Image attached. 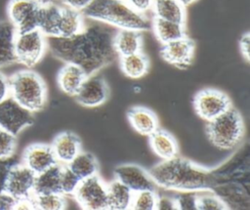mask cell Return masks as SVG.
<instances>
[{"label":"cell","instance_id":"cell-1","mask_svg":"<svg viewBox=\"0 0 250 210\" xmlns=\"http://www.w3.org/2000/svg\"><path fill=\"white\" fill-rule=\"evenodd\" d=\"M117 29L106 23L92 21L85 23L84 28L71 37H46V44L55 58L65 63L77 64L87 75H91L118 57L113 45Z\"/></svg>","mask_w":250,"mask_h":210},{"label":"cell","instance_id":"cell-2","mask_svg":"<svg viewBox=\"0 0 250 210\" xmlns=\"http://www.w3.org/2000/svg\"><path fill=\"white\" fill-rule=\"evenodd\" d=\"M148 174L156 186L170 190L198 192L218 186L213 172L179 155L155 164Z\"/></svg>","mask_w":250,"mask_h":210},{"label":"cell","instance_id":"cell-3","mask_svg":"<svg viewBox=\"0 0 250 210\" xmlns=\"http://www.w3.org/2000/svg\"><path fill=\"white\" fill-rule=\"evenodd\" d=\"M81 13L85 19L118 29L146 31L151 28L152 23L146 14L136 11L126 0H92Z\"/></svg>","mask_w":250,"mask_h":210},{"label":"cell","instance_id":"cell-4","mask_svg":"<svg viewBox=\"0 0 250 210\" xmlns=\"http://www.w3.org/2000/svg\"><path fill=\"white\" fill-rule=\"evenodd\" d=\"M10 97L31 112L41 110L47 102V88L42 77L29 69L15 72L9 77Z\"/></svg>","mask_w":250,"mask_h":210},{"label":"cell","instance_id":"cell-5","mask_svg":"<svg viewBox=\"0 0 250 210\" xmlns=\"http://www.w3.org/2000/svg\"><path fill=\"white\" fill-rule=\"evenodd\" d=\"M244 131L240 113L232 106L214 119L207 121L206 135L221 149H230L241 140Z\"/></svg>","mask_w":250,"mask_h":210},{"label":"cell","instance_id":"cell-6","mask_svg":"<svg viewBox=\"0 0 250 210\" xmlns=\"http://www.w3.org/2000/svg\"><path fill=\"white\" fill-rule=\"evenodd\" d=\"M46 49V36L39 29L17 33L15 56L18 63L26 67L36 65L42 60Z\"/></svg>","mask_w":250,"mask_h":210},{"label":"cell","instance_id":"cell-7","mask_svg":"<svg viewBox=\"0 0 250 210\" xmlns=\"http://www.w3.org/2000/svg\"><path fill=\"white\" fill-rule=\"evenodd\" d=\"M73 196L78 205L83 209H108L106 184L98 176V174L81 180Z\"/></svg>","mask_w":250,"mask_h":210},{"label":"cell","instance_id":"cell-8","mask_svg":"<svg viewBox=\"0 0 250 210\" xmlns=\"http://www.w3.org/2000/svg\"><path fill=\"white\" fill-rule=\"evenodd\" d=\"M231 106L229 97L218 89H203L199 91L193 99V107L195 112L205 121L214 119Z\"/></svg>","mask_w":250,"mask_h":210},{"label":"cell","instance_id":"cell-9","mask_svg":"<svg viewBox=\"0 0 250 210\" xmlns=\"http://www.w3.org/2000/svg\"><path fill=\"white\" fill-rule=\"evenodd\" d=\"M33 112L29 111L12 97L0 103V128L17 136L33 124Z\"/></svg>","mask_w":250,"mask_h":210},{"label":"cell","instance_id":"cell-10","mask_svg":"<svg viewBox=\"0 0 250 210\" xmlns=\"http://www.w3.org/2000/svg\"><path fill=\"white\" fill-rule=\"evenodd\" d=\"M39 8L37 0H10L7 7L8 21L17 32L37 29Z\"/></svg>","mask_w":250,"mask_h":210},{"label":"cell","instance_id":"cell-11","mask_svg":"<svg viewBox=\"0 0 250 210\" xmlns=\"http://www.w3.org/2000/svg\"><path fill=\"white\" fill-rule=\"evenodd\" d=\"M35 174L21 162H15L10 168L5 192L16 201L31 198L33 195Z\"/></svg>","mask_w":250,"mask_h":210},{"label":"cell","instance_id":"cell-12","mask_svg":"<svg viewBox=\"0 0 250 210\" xmlns=\"http://www.w3.org/2000/svg\"><path fill=\"white\" fill-rule=\"evenodd\" d=\"M194 49V42L190 38L185 36L163 44L160 50V55L168 63L179 68H187L193 61Z\"/></svg>","mask_w":250,"mask_h":210},{"label":"cell","instance_id":"cell-13","mask_svg":"<svg viewBox=\"0 0 250 210\" xmlns=\"http://www.w3.org/2000/svg\"><path fill=\"white\" fill-rule=\"evenodd\" d=\"M74 97L83 106H99L107 100L108 86L102 76L94 73L86 77Z\"/></svg>","mask_w":250,"mask_h":210},{"label":"cell","instance_id":"cell-14","mask_svg":"<svg viewBox=\"0 0 250 210\" xmlns=\"http://www.w3.org/2000/svg\"><path fill=\"white\" fill-rule=\"evenodd\" d=\"M114 177L133 192L143 189H156V184L148 172L136 164H122L115 168Z\"/></svg>","mask_w":250,"mask_h":210},{"label":"cell","instance_id":"cell-15","mask_svg":"<svg viewBox=\"0 0 250 210\" xmlns=\"http://www.w3.org/2000/svg\"><path fill=\"white\" fill-rule=\"evenodd\" d=\"M21 160V163L35 175L58 163L51 145L47 144H32L28 146L22 153Z\"/></svg>","mask_w":250,"mask_h":210},{"label":"cell","instance_id":"cell-16","mask_svg":"<svg viewBox=\"0 0 250 210\" xmlns=\"http://www.w3.org/2000/svg\"><path fill=\"white\" fill-rule=\"evenodd\" d=\"M57 161L61 164H68L80 151L81 143L79 138L72 132L60 133L51 145Z\"/></svg>","mask_w":250,"mask_h":210},{"label":"cell","instance_id":"cell-17","mask_svg":"<svg viewBox=\"0 0 250 210\" xmlns=\"http://www.w3.org/2000/svg\"><path fill=\"white\" fill-rule=\"evenodd\" d=\"M87 76L79 65L66 63L58 73V85L66 95L75 96Z\"/></svg>","mask_w":250,"mask_h":210},{"label":"cell","instance_id":"cell-18","mask_svg":"<svg viewBox=\"0 0 250 210\" xmlns=\"http://www.w3.org/2000/svg\"><path fill=\"white\" fill-rule=\"evenodd\" d=\"M127 117L134 130L141 135L149 136L158 128L157 116L145 106L131 107L127 111Z\"/></svg>","mask_w":250,"mask_h":210},{"label":"cell","instance_id":"cell-19","mask_svg":"<svg viewBox=\"0 0 250 210\" xmlns=\"http://www.w3.org/2000/svg\"><path fill=\"white\" fill-rule=\"evenodd\" d=\"M17 33L15 26L9 21H0V69L17 63L15 56Z\"/></svg>","mask_w":250,"mask_h":210},{"label":"cell","instance_id":"cell-20","mask_svg":"<svg viewBox=\"0 0 250 210\" xmlns=\"http://www.w3.org/2000/svg\"><path fill=\"white\" fill-rule=\"evenodd\" d=\"M62 14V5L55 2L41 5L38 15L39 29L46 37L59 36V23Z\"/></svg>","mask_w":250,"mask_h":210},{"label":"cell","instance_id":"cell-21","mask_svg":"<svg viewBox=\"0 0 250 210\" xmlns=\"http://www.w3.org/2000/svg\"><path fill=\"white\" fill-rule=\"evenodd\" d=\"M149 137V145L153 152L162 160L178 155L179 147L176 139L167 131L157 128Z\"/></svg>","mask_w":250,"mask_h":210},{"label":"cell","instance_id":"cell-22","mask_svg":"<svg viewBox=\"0 0 250 210\" xmlns=\"http://www.w3.org/2000/svg\"><path fill=\"white\" fill-rule=\"evenodd\" d=\"M141 32L134 29H117L113 39V45L118 57L142 51L143 36Z\"/></svg>","mask_w":250,"mask_h":210},{"label":"cell","instance_id":"cell-23","mask_svg":"<svg viewBox=\"0 0 250 210\" xmlns=\"http://www.w3.org/2000/svg\"><path fill=\"white\" fill-rule=\"evenodd\" d=\"M62 164L57 163L45 171L36 174L33 186L34 194L61 193L60 175Z\"/></svg>","mask_w":250,"mask_h":210},{"label":"cell","instance_id":"cell-24","mask_svg":"<svg viewBox=\"0 0 250 210\" xmlns=\"http://www.w3.org/2000/svg\"><path fill=\"white\" fill-rule=\"evenodd\" d=\"M154 18L186 23V7L179 0H153Z\"/></svg>","mask_w":250,"mask_h":210},{"label":"cell","instance_id":"cell-25","mask_svg":"<svg viewBox=\"0 0 250 210\" xmlns=\"http://www.w3.org/2000/svg\"><path fill=\"white\" fill-rule=\"evenodd\" d=\"M108 209L126 210L130 209L133 191L121 182L114 179L106 184Z\"/></svg>","mask_w":250,"mask_h":210},{"label":"cell","instance_id":"cell-26","mask_svg":"<svg viewBox=\"0 0 250 210\" xmlns=\"http://www.w3.org/2000/svg\"><path fill=\"white\" fill-rule=\"evenodd\" d=\"M85 25L82 13L62 5V14L59 23V36L71 37L80 32Z\"/></svg>","mask_w":250,"mask_h":210},{"label":"cell","instance_id":"cell-27","mask_svg":"<svg viewBox=\"0 0 250 210\" xmlns=\"http://www.w3.org/2000/svg\"><path fill=\"white\" fill-rule=\"evenodd\" d=\"M119 63L122 72L132 79L145 76L149 67L148 59L142 51L119 57Z\"/></svg>","mask_w":250,"mask_h":210},{"label":"cell","instance_id":"cell-28","mask_svg":"<svg viewBox=\"0 0 250 210\" xmlns=\"http://www.w3.org/2000/svg\"><path fill=\"white\" fill-rule=\"evenodd\" d=\"M151 27L153 28L155 37L162 45L187 36L186 26L183 23L154 18Z\"/></svg>","mask_w":250,"mask_h":210},{"label":"cell","instance_id":"cell-29","mask_svg":"<svg viewBox=\"0 0 250 210\" xmlns=\"http://www.w3.org/2000/svg\"><path fill=\"white\" fill-rule=\"evenodd\" d=\"M66 165L80 180L97 175L99 171V165L96 157L92 153L85 151H80Z\"/></svg>","mask_w":250,"mask_h":210},{"label":"cell","instance_id":"cell-30","mask_svg":"<svg viewBox=\"0 0 250 210\" xmlns=\"http://www.w3.org/2000/svg\"><path fill=\"white\" fill-rule=\"evenodd\" d=\"M35 209L62 210L66 207L64 195L62 193H45L32 195Z\"/></svg>","mask_w":250,"mask_h":210},{"label":"cell","instance_id":"cell-31","mask_svg":"<svg viewBox=\"0 0 250 210\" xmlns=\"http://www.w3.org/2000/svg\"><path fill=\"white\" fill-rule=\"evenodd\" d=\"M158 194L152 189H143L133 192L130 209L154 210L156 209Z\"/></svg>","mask_w":250,"mask_h":210},{"label":"cell","instance_id":"cell-32","mask_svg":"<svg viewBox=\"0 0 250 210\" xmlns=\"http://www.w3.org/2000/svg\"><path fill=\"white\" fill-rule=\"evenodd\" d=\"M229 206L216 193L211 190L196 192V209L199 210H226Z\"/></svg>","mask_w":250,"mask_h":210},{"label":"cell","instance_id":"cell-33","mask_svg":"<svg viewBox=\"0 0 250 210\" xmlns=\"http://www.w3.org/2000/svg\"><path fill=\"white\" fill-rule=\"evenodd\" d=\"M80 181L81 180L68 168L67 165L62 164L60 175V189L62 194L73 195Z\"/></svg>","mask_w":250,"mask_h":210},{"label":"cell","instance_id":"cell-34","mask_svg":"<svg viewBox=\"0 0 250 210\" xmlns=\"http://www.w3.org/2000/svg\"><path fill=\"white\" fill-rule=\"evenodd\" d=\"M17 136L0 128V159L13 157L16 146Z\"/></svg>","mask_w":250,"mask_h":210},{"label":"cell","instance_id":"cell-35","mask_svg":"<svg viewBox=\"0 0 250 210\" xmlns=\"http://www.w3.org/2000/svg\"><path fill=\"white\" fill-rule=\"evenodd\" d=\"M177 209H196V192L180 191L175 196Z\"/></svg>","mask_w":250,"mask_h":210},{"label":"cell","instance_id":"cell-36","mask_svg":"<svg viewBox=\"0 0 250 210\" xmlns=\"http://www.w3.org/2000/svg\"><path fill=\"white\" fill-rule=\"evenodd\" d=\"M12 157L7 159H0V193L5 192V185L10 168L15 163Z\"/></svg>","mask_w":250,"mask_h":210},{"label":"cell","instance_id":"cell-37","mask_svg":"<svg viewBox=\"0 0 250 210\" xmlns=\"http://www.w3.org/2000/svg\"><path fill=\"white\" fill-rule=\"evenodd\" d=\"M156 209H177V203L175 197L168 195H158Z\"/></svg>","mask_w":250,"mask_h":210},{"label":"cell","instance_id":"cell-38","mask_svg":"<svg viewBox=\"0 0 250 210\" xmlns=\"http://www.w3.org/2000/svg\"><path fill=\"white\" fill-rule=\"evenodd\" d=\"M129 5L136 11L146 14L148 10L152 8L153 0H126Z\"/></svg>","mask_w":250,"mask_h":210},{"label":"cell","instance_id":"cell-39","mask_svg":"<svg viewBox=\"0 0 250 210\" xmlns=\"http://www.w3.org/2000/svg\"><path fill=\"white\" fill-rule=\"evenodd\" d=\"M239 48L242 57L245 59V61L248 63L250 59V34L249 32L244 33L239 41Z\"/></svg>","mask_w":250,"mask_h":210},{"label":"cell","instance_id":"cell-40","mask_svg":"<svg viewBox=\"0 0 250 210\" xmlns=\"http://www.w3.org/2000/svg\"><path fill=\"white\" fill-rule=\"evenodd\" d=\"M91 2L92 0H62L63 6L79 12H82Z\"/></svg>","mask_w":250,"mask_h":210},{"label":"cell","instance_id":"cell-41","mask_svg":"<svg viewBox=\"0 0 250 210\" xmlns=\"http://www.w3.org/2000/svg\"><path fill=\"white\" fill-rule=\"evenodd\" d=\"M10 97V85L9 77L4 75L0 71V103Z\"/></svg>","mask_w":250,"mask_h":210},{"label":"cell","instance_id":"cell-42","mask_svg":"<svg viewBox=\"0 0 250 210\" xmlns=\"http://www.w3.org/2000/svg\"><path fill=\"white\" fill-rule=\"evenodd\" d=\"M16 200L6 192L0 193V210L14 209Z\"/></svg>","mask_w":250,"mask_h":210},{"label":"cell","instance_id":"cell-43","mask_svg":"<svg viewBox=\"0 0 250 210\" xmlns=\"http://www.w3.org/2000/svg\"><path fill=\"white\" fill-rule=\"evenodd\" d=\"M185 7H188V6H189V5H191V4H193L195 1H197V0H179Z\"/></svg>","mask_w":250,"mask_h":210},{"label":"cell","instance_id":"cell-44","mask_svg":"<svg viewBox=\"0 0 250 210\" xmlns=\"http://www.w3.org/2000/svg\"><path fill=\"white\" fill-rule=\"evenodd\" d=\"M39 4L41 5H44V4H48V3H52V2H55V0H37Z\"/></svg>","mask_w":250,"mask_h":210}]
</instances>
